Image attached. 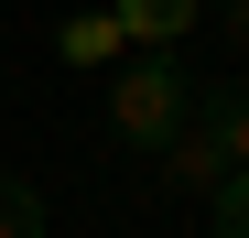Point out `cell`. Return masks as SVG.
Instances as JSON below:
<instances>
[{"label": "cell", "instance_id": "1", "mask_svg": "<svg viewBox=\"0 0 249 238\" xmlns=\"http://www.w3.org/2000/svg\"><path fill=\"white\" fill-rule=\"evenodd\" d=\"M108 130L130 141V152H174L195 130V87H184V65L174 54H130L108 76Z\"/></svg>", "mask_w": 249, "mask_h": 238}, {"label": "cell", "instance_id": "6", "mask_svg": "<svg viewBox=\"0 0 249 238\" xmlns=\"http://www.w3.org/2000/svg\"><path fill=\"white\" fill-rule=\"evenodd\" d=\"M0 238H44V195L22 173H0Z\"/></svg>", "mask_w": 249, "mask_h": 238}, {"label": "cell", "instance_id": "3", "mask_svg": "<svg viewBox=\"0 0 249 238\" xmlns=\"http://www.w3.org/2000/svg\"><path fill=\"white\" fill-rule=\"evenodd\" d=\"M195 130L228 152V163H249V76H217V87H195Z\"/></svg>", "mask_w": 249, "mask_h": 238}, {"label": "cell", "instance_id": "8", "mask_svg": "<svg viewBox=\"0 0 249 238\" xmlns=\"http://www.w3.org/2000/svg\"><path fill=\"white\" fill-rule=\"evenodd\" d=\"M217 33H228V44L249 54V0H217Z\"/></svg>", "mask_w": 249, "mask_h": 238}, {"label": "cell", "instance_id": "4", "mask_svg": "<svg viewBox=\"0 0 249 238\" xmlns=\"http://www.w3.org/2000/svg\"><path fill=\"white\" fill-rule=\"evenodd\" d=\"M162 173H174V184H184V195H217V184H228V173H238V163H228V152H217V141H206V130H184V141H174V152H162Z\"/></svg>", "mask_w": 249, "mask_h": 238}, {"label": "cell", "instance_id": "2", "mask_svg": "<svg viewBox=\"0 0 249 238\" xmlns=\"http://www.w3.org/2000/svg\"><path fill=\"white\" fill-rule=\"evenodd\" d=\"M108 22H119L130 54H162V44H184V33L206 22V0H108Z\"/></svg>", "mask_w": 249, "mask_h": 238}, {"label": "cell", "instance_id": "7", "mask_svg": "<svg viewBox=\"0 0 249 238\" xmlns=\"http://www.w3.org/2000/svg\"><path fill=\"white\" fill-rule=\"evenodd\" d=\"M217 238H249V163L217 184Z\"/></svg>", "mask_w": 249, "mask_h": 238}, {"label": "cell", "instance_id": "5", "mask_svg": "<svg viewBox=\"0 0 249 238\" xmlns=\"http://www.w3.org/2000/svg\"><path fill=\"white\" fill-rule=\"evenodd\" d=\"M54 44H65V65H108V54H119V22H108V11H76Z\"/></svg>", "mask_w": 249, "mask_h": 238}]
</instances>
